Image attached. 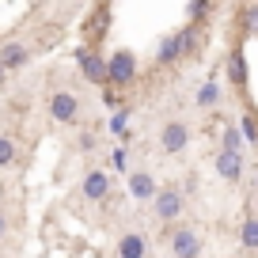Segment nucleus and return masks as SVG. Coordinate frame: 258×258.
<instances>
[{
    "instance_id": "f257e3e1",
    "label": "nucleus",
    "mask_w": 258,
    "mask_h": 258,
    "mask_svg": "<svg viewBox=\"0 0 258 258\" xmlns=\"http://www.w3.org/2000/svg\"><path fill=\"white\" fill-rule=\"evenodd\" d=\"M194 46H198V31H194V27L167 34V38L160 42V64H171V61H178V57L194 53Z\"/></svg>"
},
{
    "instance_id": "f03ea898",
    "label": "nucleus",
    "mask_w": 258,
    "mask_h": 258,
    "mask_svg": "<svg viewBox=\"0 0 258 258\" xmlns=\"http://www.w3.org/2000/svg\"><path fill=\"white\" fill-rule=\"evenodd\" d=\"M106 76H110V84H118V88H125L133 76H137V57L129 53V49H118V53L106 61Z\"/></svg>"
},
{
    "instance_id": "7ed1b4c3",
    "label": "nucleus",
    "mask_w": 258,
    "mask_h": 258,
    "mask_svg": "<svg viewBox=\"0 0 258 258\" xmlns=\"http://www.w3.org/2000/svg\"><path fill=\"white\" fill-rule=\"evenodd\" d=\"M49 114H53V121H61V125H73V121L80 118V103H76L73 91H53V95H49Z\"/></svg>"
},
{
    "instance_id": "20e7f679",
    "label": "nucleus",
    "mask_w": 258,
    "mask_h": 258,
    "mask_svg": "<svg viewBox=\"0 0 258 258\" xmlns=\"http://www.w3.org/2000/svg\"><path fill=\"white\" fill-rule=\"evenodd\" d=\"M160 145H163V152L167 156H178L182 152L186 145H190V125H186V121H167V125H163V133H160Z\"/></svg>"
},
{
    "instance_id": "39448f33",
    "label": "nucleus",
    "mask_w": 258,
    "mask_h": 258,
    "mask_svg": "<svg viewBox=\"0 0 258 258\" xmlns=\"http://www.w3.org/2000/svg\"><path fill=\"white\" fill-rule=\"evenodd\" d=\"M182 205H186V198H182L178 186H163V190L156 194V217L160 220H175L178 213H182Z\"/></svg>"
},
{
    "instance_id": "423d86ee",
    "label": "nucleus",
    "mask_w": 258,
    "mask_h": 258,
    "mask_svg": "<svg viewBox=\"0 0 258 258\" xmlns=\"http://www.w3.org/2000/svg\"><path fill=\"white\" fill-rule=\"evenodd\" d=\"M217 175L224 178V182H239L243 178V152H232V148H220L217 152Z\"/></svg>"
},
{
    "instance_id": "0eeeda50",
    "label": "nucleus",
    "mask_w": 258,
    "mask_h": 258,
    "mask_svg": "<svg viewBox=\"0 0 258 258\" xmlns=\"http://www.w3.org/2000/svg\"><path fill=\"white\" fill-rule=\"evenodd\" d=\"M76 61H80V73L88 76L91 84H106L110 76H106V61L95 53V49H76Z\"/></svg>"
},
{
    "instance_id": "6e6552de",
    "label": "nucleus",
    "mask_w": 258,
    "mask_h": 258,
    "mask_svg": "<svg viewBox=\"0 0 258 258\" xmlns=\"http://www.w3.org/2000/svg\"><path fill=\"white\" fill-rule=\"evenodd\" d=\"M171 254L175 258H202V235L190 232V228H178L175 239H171Z\"/></svg>"
},
{
    "instance_id": "1a4fd4ad",
    "label": "nucleus",
    "mask_w": 258,
    "mask_h": 258,
    "mask_svg": "<svg viewBox=\"0 0 258 258\" xmlns=\"http://www.w3.org/2000/svg\"><path fill=\"white\" fill-rule=\"evenodd\" d=\"M27 61H31V49H27L23 42H4V46H0V69H4V73H16Z\"/></svg>"
},
{
    "instance_id": "9d476101",
    "label": "nucleus",
    "mask_w": 258,
    "mask_h": 258,
    "mask_svg": "<svg viewBox=\"0 0 258 258\" xmlns=\"http://www.w3.org/2000/svg\"><path fill=\"white\" fill-rule=\"evenodd\" d=\"M129 194L137 198V202H148V198H156V178L148 175V171H137V175H129Z\"/></svg>"
},
{
    "instance_id": "9b49d317",
    "label": "nucleus",
    "mask_w": 258,
    "mask_h": 258,
    "mask_svg": "<svg viewBox=\"0 0 258 258\" xmlns=\"http://www.w3.org/2000/svg\"><path fill=\"white\" fill-rule=\"evenodd\" d=\"M106 190H110V178H106V171H91V175L84 178V198H88V202H103Z\"/></svg>"
},
{
    "instance_id": "f8f14e48",
    "label": "nucleus",
    "mask_w": 258,
    "mask_h": 258,
    "mask_svg": "<svg viewBox=\"0 0 258 258\" xmlns=\"http://www.w3.org/2000/svg\"><path fill=\"white\" fill-rule=\"evenodd\" d=\"M118 258H145V239L137 232H129L118 239Z\"/></svg>"
},
{
    "instance_id": "ddd939ff",
    "label": "nucleus",
    "mask_w": 258,
    "mask_h": 258,
    "mask_svg": "<svg viewBox=\"0 0 258 258\" xmlns=\"http://www.w3.org/2000/svg\"><path fill=\"white\" fill-rule=\"evenodd\" d=\"M228 76H232V84H247V57H243V49H232L228 53Z\"/></svg>"
},
{
    "instance_id": "4468645a",
    "label": "nucleus",
    "mask_w": 258,
    "mask_h": 258,
    "mask_svg": "<svg viewBox=\"0 0 258 258\" xmlns=\"http://www.w3.org/2000/svg\"><path fill=\"white\" fill-rule=\"evenodd\" d=\"M239 27L247 38H258V4H247V8L239 12Z\"/></svg>"
},
{
    "instance_id": "2eb2a0df",
    "label": "nucleus",
    "mask_w": 258,
    "mask_h": 258,
    "mask_svg": "<svg viewBox=\"0 0 258 258\" xmlns=\"http://www.w3.org/2000/svg\"><path fill=\"white\" fill-rule=\"evenodd\" d=\"M239 243L247 250H258V217H247L243 220V228H239Z\"/></svg>"
},
{
    "instance_id": "dca6fc26",
    "label": "nucleus",
    "mask_w": 258,
    "mask_h": 258,
    "mask_svg": "<svg viewBox=\"0 0 258 258\" xmlns=\"http://www.w3.org/2000/svg\"><path fill=\"white\" fill-rule=\"evenodd\" d=\"M217 103H220V88L213 80H205L202 91H198V106H217Z\"/></svg>"
},
{
    "instance_id": "f3484780",
    "label": "nucleus",
    "mask_w": 258,
    "mask_h": 258,
    "mask_svg": "<svg viewBox=\"0 0 258 258\" xmlns=\"http://www.w3.org/2000/svg\"><path fill=\"white\" fill-rule=\"evenodd\" d=\"M243 141H247V137H243V129H239V125H228V129H224V145H220V148L243 152Z\"/></svg>"
},
{
    "instance_id": "a211bd4d",
    "label": "nucleus",
    "mask_w": 258,
    "mask_h": 258,
    "mask_svg": "<svg viewBox=\"0 0 258 258\" xmlns=\"http://www.w3.org/2000/svg\"><path fill=\"white\" fill-rule=\"evenodd\" d=\"M239 129H243V137H247V141H254V145H258V114H243Z\"/></svg>"
},
{
    "instance_id": "6ab92c4d",
    "label": "nucleus",
    "mask_w": 258,
    "mask_h": 258,
    "mask_svg": "<svg viewBox=\"0 0 258 258\" xmlns=\"http://www.w3.org/2000/svg\"><path fill=\"white\" fill-rule=\"evenodd\" d=\"M12 160H16V145L8 137H0V167H12Z\"/></svg>"
},
{
    "instance_id": "aec40b11",
    "label": "nucleus",
    "mask_w": 258,
    "mask_h": 258,
    "mask_svg": "<svg viewBox=\"0 0 258 258\" xmlns=\"http://www.w3.org/2000/svg\"><path fill=\"white\" fill-rule=\"evenodd\" d=\"M110 129H114V133H118V129H125V110H121V114H114V121H110Z\"/></svg>"
},
{
    "instance_id": "412c9836",
    "label": "nucleus",
    "mask_w": 258,
    "mask_h": 258,
    "mask_svg": "<svg viewBox=\"0 0 258 258\" xmlns=\"http://www.w3.org/2000/svg\"><path fill=\"white\" fill-rule=\"evenodd\" d=\"M110 160H114V167H118V171H121V167H125V148H118V152H114V156H110Z\"/></svg>"
},
{
    "instance_id": "4be33fe9",
    "label": "nucleus",
    "mask_w": 258,
    "mask_h": 258,
    "mask_svg": "<svg viewBox=\"0 0 258 258\" xmlns=\"http://www.w3.org/2000/svg\"><path fill=\"white\" fill-rule=\"evenodd\" d=\"M202 12H205V0H194V4H190V16L198 19V16H202Z\"/></svg>"
},
{
    "instance_id": "5701e85b",
    "label": "nucleus",
    "mask_w": 258,
    "mask_h": 258,
    "mask_svg": "<svg viewBox=\"0 0 258 258\" xmlns=\"http://www.w3.org/2000/svg\"><path fill=\"white\" fill-rule=\"evenodd\" d=\"M4 232H8V220H4V213H0V239H4Z\"/></svg>"
},
{
    "instance_id": "b1692460",
    "label": "nucleus",
    "mask_w": 258,
    "mask_h": 258,
    "mask_svg": "<svg viewBox=\"0 0 258 258\" xmlns=\"http://www.w3.org/2000/svg\"><path fill=\"white\" fill-rule=\"evenodd\" d=\"M0 202H4V182H0Z\"/></svg>"
},
{
    "instance_id": "393cba45",
    "label": "nucleus",
    "mask_w": 258,
    "mask_h": 258,
    "mask_svg": "<svg viewBox=\"0 0 258 258\" xmlns=\"http://www.w3.org/2000/svg\"><path fill=\"white\" fill-rule=\"evenodd\" d=\"M0 76H4V69H0Z\"/></svg>"
}]
</instances>
